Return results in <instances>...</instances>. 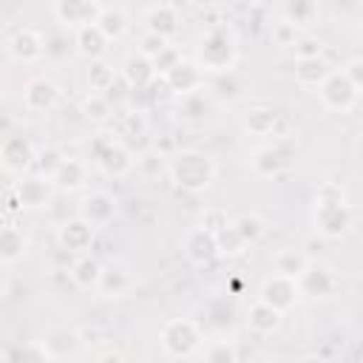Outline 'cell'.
<instances>
[{
  "mask_svg": "<svg viewBox=\"0 0 363 363\" xmlns=\"http://www.w3.org/2000/svg\"><path fill=\"white\" fill-rule=\"evenodd\" d=\"M96 26H99V31L113 43V40H119V37H125L128 34V14H125V9H119V6H105L102 9V14H99V20H96Z\"/></svg>",
  "mask_w": 363,
  "mask_h": 363,
  "instance_id": "34",
  "label": "cell"
},
{
  "mask_svg": "<svg viewBox=\"0 0 363 363\" xmlns=\"http://www.w3.org/2000/svg\"><path fill=\"white\" fill-rule=\"evenodd\" d=\"M14 193H17V199L23 201V207H28V210H37V207H45L48 201H51V196H54V182L51 179H45V176H40V173H31V176H20L14 184Z\"/></svg>",
  "mask_w": 363,
  "mask_h": 363,
  "instance_id": "16",
  "label": "cell"
},
{
  "mask_svg": "<svg viewBox=\"0 0 363 363\" xmlns=\"http://www.w3.org/2000/svg\"><path fill=\"white\" fill-rule=\"evenodd\" d=\"M199 224H201L204 230H210L213 235H218V233H221L224 227H230L233 221L227 218V213H224V210H218V207H210V210H204V213H201V221H199Z\"/></svg>",
  "mask_w": 363,
  "mask_h": 363,
  "instance_id": "47",
  "label": "cell"
},
{
  "mask_svg": "<svg viewBox=\"0 0 363 363\" xmlns=\"http://www.w3.org/2000/svg\"><path fill=\"white\" fill-rule=\"evenodd\" d=\"M164 82H167V88H170V94H173L176 99L207 88V85H204V68H201L196 60H182L170 74H164Z\"/></svg>",
  "mask_w": 363,
  "mask_h": 363,
  "instance_id": "12",
  "label": "cell"
},
{
  "mask_svg": "<svg viewBox=\"0 0 363 363\" xmlns=\"http://www.w3.org/2000/svg\"><path fill=\"white\" fill-rule=\"evenodd\" d=\"M167 162H170V156H167L164 150H159V147H145V150L136 156V170H139L142 176L153 179V176H159L162 170L167 173Z\"/></svg>",
  "mask_w": 363,
  "mask_h": 363,
  "instance_id": "38",
  "label": "cell"
},
{
  "mask_svg": "<svg viewBox=\"0 0 363 363\" xmlns=\"http://www.w3.org/2000/svg\"><path fill=\"white\" fill-rule=\"evenodd\" d=\"M108 45H111V40L99 31L96 23H94V26H82L79 31H74V51H77L82 60H88V62H99V60L105 57Z\"/></svg>",
  "mask_w": 363,
  "mask_h": 363,
  "instance_id": "22",
  "label": "cell"
},
{
  "mask_svg": "<svg viewBox=\"0 0 363 363\" xmlns=\"http://www.w3.org/2000/svg\"><path fill=\"white\" fill-rule=\"evenodd\" d=\"M337 289V278L329 267L323 264H309L306 272L298 278V292L301 298H312V301H323Z\"/></svg>",
  "mask_w": 363,
  "mask_h": 363,
  "instance_id": "15",
  "label": "cell"
},
{
  "mask_svg": "<svg viewBox=\"0 0 363 363\" xmlns=\"http://www.w3.org/2000/svg\"><path fill=\"white\" fill-rule=\"evenodd\" d=\"M122 79L130 85V88H150L156 79H159V74H156V65H153V60H147L145 54H130L125 62H122Z\"/></svg>",
  "mask_w": 363,
  "mask_h": 363,
  "instance_id": "24",
  "label": "cell"
},
{
  "mask_svg": "<svg viewBox=\"0 0 363 363\" xmlns=\"http://www.w3.org/2000/svg\"><path fill=\"white\" fill-rule=\"evenodd\" d=\"M79 111H82V116H85L88 122H94V125H111V119H113V113H116L113 102H111L105 94H94V91H88V94L82 96Z\"/></svg>",
  "mask_w": 363,
  "mask_h": 363,
  "instance_id": "31",
  "label": "cell"
},
{
  "mask_svg": "<svg viewBox=\"0 0 363 363\" xmlns=\"http://www.w3.org/2000/svg\"><path fill=\"white\" fill-rule=\"evenodd\" d=\"M269 37H272V43L275 45H281V48H295L298 45V40H301V28H295L289 20H278V23H272V28H269Z\"/></svg>",
  "mask_w": 363,
  "mask_h": 363,
  "instance_id": "42",
  "label": "cell"
},
{
  "mask_svg": "<svg viewBox=\"0 0 363 363\" xmlns=\"http://www.w3.org/2000/svg\"><path fill=\"white\" fill-rule=\"evenodd\" d=\"M216 241H218V252L227 255V258H235V255H241V252L247 250V241L238 235V230H235L233 224L224 227V230L216 235Z\"/></svg>",
  "mask_w": 363,
  "mask_h": 363,
  "instance_id": "41",
  "label": "cell"
},
{
  "mask_svg": "<svg viewBox=\"0 0 363 363\" xmlns=\"http://www.w3.org/2000/svg\"><path fill=\"white\" fill-rule=\"evenodd\" d=\"M0 162L9 173H26L37 164V150L26 136H6L0 145Z\"/></svg>",
  "mask_w": 363,
  "mask_h": 363,
  "instance_id": "13",
  "label": "cell"
},
{
  "mask_svg": "<svg viewBox=\"0 0 363 363\" xmlns=\"http://www.w3.org/2000/svg\"><path fill=\"white\" fill-rule=\"evenodd\" d=\"M26 252H28V235H26L20 227L6 224L3 233H0V261H3L6 267H11V264H17Z\"/></svg>",
  "mask_w": 363,
  "mask_h": 363,
  "instance_id": "29",
  "label": "cell"
},
{
  "mask_svg": "<svg viewBox=\"0 0 363 363\" xmlns=\"http://www.w3.org/2000/svg\"><path fill=\"white\" fill-rule=\"evenodd\" d=\"M315 57H323V43L318 37L303 34L295 45V60H315Z\"/></svg>",
  "mask_w": 363,
  "mask_h": 363,
  "instance_id": "48",
  "label": "cell"
},
{
  "mask_svg": "<svg viewBox=\"0 0 363 363\" xmlns=\"http://www.w3.org/2000/svg\"><path fill=\"white\" fill-rule=\"evenodd\" d=\"M204 363H238V349L233 346V340H210L204 349Z\"/></svg>",
  "mask_w": 363,
  "mask_h": 363,
  "instance_id": "40",
  "label": "cell"
},
{
  "mask_svg": "<svg viewBox=\"0 0 363 363\" xmlns=\"http://www.w3.org/2000/svg\"><path fill=\"white\" fill-rule=\"evenodd\" d=\"M159 343H162L164 354L182 360V357H190L193 352L201 349L204 332H201V326H199L196 320H190V318H170V320H164L162 329H159Z\"/></svg>",
  "mask_w": 363,
  "mask_h": 363,
  "instance_id": "3",
  "label": "cell"
},
{
  "mask_svg": "<svg viewBox=\"0 0 363 363\" xmlns=\"http://www.w3.org/2000/svg\"><path fill=\"white\" fill-rule=\"evenodd\" d=\"M102 272H105V267L88 252V255H77V258H74V264H71V269H68V278H71L74 286H79V289H96L99 281H102Z\"/></svg>",
  "mask_w": 363,
  "mask_h": 363,
  "instance_id": "28",
  "label": "cell"
},
{
  "mask_svg": "<svg viewBox=\"0 0 363 363\" xmlns=\"http://www.w3.org/2000/svg\"><path fill=\"white\" fill-rule=\"evenodd\" d=\"M167 45H170V40H167V37H159V34H153V31H145V34L139 37V54H145L147 60H156Z\"/></svg>",
  "mask_w": 363,
  "mask_h": 363,
  "instance_id": "45",
  "label": "cell"
},
{
  "mask_svg": "<svg viewBox=\"0 0 363 363\" xmlns=\"http://www.w3.org/2000/svg\"><path fill=\"white\" fill-rule=\"evenodd\" d=\"M96 363H125V354H122L119 349H105V352L96 357Z\"/></svg>",
  "mask_w": 363,
  "mask_h": 363,
  "instance_id": "51",
  "label": "cell"
},
{
  "mask_svg": "<svg viewBox=\"0 0 363 363\" xmlns=\"http://www.w3.org/2000/svg\"><path fill=\"white\" fill-rule=\"evenodd\" d=\"M312 221L323 238H343L352 230V207L349 204H315Z\"/></svg>",
  "mask_w": 363,
  "mask_h": 363,
  "instance_id": "8",
  "label": "cell"
},
{
  "mask_svg": "<svg viewBox=\"0 0 363 363\" xmlns=\"http://www.w3.org/2000/svg\"><path fill=\"white\" fill-rule=\"evenodd\" d=\"M57 102H60V88H57V82H51V79H45V77H34V79L26 82V88H23V105H26L28 111L45 113V111H51Z\"/></svg>",
  "mask_w": 363,
  "mask_h": 363,
  "instance_id": "20",
  "label": "cell"
},
{
  "mask_svg": "<svg viewBox=\"0 0 363 363\" xmlns=\"http://www.w3.org/2000/svg\"><path fill=\"white\" fill-rule=\"evenodd\" d=\"M315 204H346V190L340 182H323L315 193Z\"/></svg>",
  "mask_w": 363,
  "mask_h": 363,
  "instance_id": "44",
  "label": "cell"
},
{
  "mask_svg": "<svg viewBox=\"0 0 363 363\" xmlns=\"http://www.w3.org/2000/svg\"><path fill=\"white\" fill-rule=\"evenodd\" d=\"M292 74H295V82L298 85H303V88H320L323 79L332 74V68H329V62L323 57H315V60H295Z\"/></svg>",
  "mask_w": 363,
  "mask_h": 363,
  "instance_id": "30",
  "label": "cell"
},
{
  "mask_svg": "<svg viewBox=\"0 0 363 363\" xmlns=\"http://www.w3.org/2000/svg\"><path fill=\"white\" fill-rule=\"evenodd\" d=\"M309 264H312V261H309V255H306L303 250H292V247L278 250V252H275V258H272L275 272H278V275H286V278H295V281L306 272V267H309Z\"/></svg>",
  "mask_w": 363,
  "mask_h": 363,
  "instance_id": "32",
  "label": "cell"
},
{
  "mask_svg": "<svg viewBox=\"0 0 363 363\" xmlns=\"http://www.w3.org/2000/svg\"><path fill=\"white\" fill-rule=\"evenodd\" d=\"M298 298H301L298 281L295 278H286V275H278V272L267 275L264 284H261V289H258V301L275 306L278 312H289L298 303Z\"/></svg>",
  "mask_w": 363,
  "mask_h": 363,
  "instance_id": "9",
  "label": "cell"
},
{
  "mask_svg": "<svg viewBox=\"0 0 363 363\" xmlns=\"http://www.w3.org/2000/svg\"><path fill=\"white\" fill-rule=\"evenodd\" d=\"M213 94H210V88H201V91H196V94H187V96H179V102H176V113L184 119V122H204L207 116H210V111H213Z\"/></svg>",
  "mask_w": 363,
  "mask_h": 363,
  "instance_id": "26",
  "label": "cell"
},
{
  "mask_svg": "<svg viewBox=\"0 0 363 363\" xmlns=\"http://www.w3.org/2000/svg\"><path fill=\"white\" fill-rule=\"evenodd\" d=\"M51 182L60 193H77L88 184V164L77 156H65V162L60 164V170L54 173Z\"/></svg>",
  "mask_w": 363,
  "mask_h": 363,
  "instance_id": "25",
  "label": "cell"
},
{
  "mask_svg": "<svg viewBox=\"0 0 363 363\" xmlns=\"http://www.w3.org/2000/svg\"><path fill=\"white\" fill-rule=\"evenodd\" d=\"M62 162H65V156L57 147H45V150L37 153V173L45 176V179H54V173L60 170Z\"/></svg>",
  "mask_w": 363,
  "mask_h": 363,
  "instance_id": "43",
  "label": "cell"
},
{
  "mask_svg": "<svg viewBox=\"0 0 363 363\" xmlns=\"http://www.w3.org/2000/svg\"><path fill=\"white\" fill-rule=\"evenodd\" d=\"M281 320H284V312H278L275 306L264 303V301H252L250 309H247V326L255 332V335H272L281 329Z\"/></svg>",
  "mask_w": 363,
  "mask_h": 363,
  "instance_id": "27",
  "label": "cell"
},
{
  "mask_svg": "<svg viewBox=\"0 0 363 363\" xmlns=\"http://www.w3.org/2000/svg\"><path fill=\"white\" fill-rule=\"evenodd\" d=\"M116 79H119V74H116L105 60L91 62V68H88V91H94V94H108Z\"/></svg>",
  "mask_w": 363,
  "mask_h": 363,
  "instance_id": "37",
  "label": "cell"
},
{
  "mask_svg": "<svg viewBox=\"0 0 363 363\" xmlns=\"http://www.w3.org/2000/svg\"><path fill=\"white\" fill-rule=\"evenodd\" d=\"M82 343L85 340H82V335L77 329H51L40 340V349L45 352L48 360H71V357L79 354Z\"/></svg>",
  "mask_w": 363,
  "mask_h": 363,
  "instance_id": "17",
  "label": "cell"
},
{
  "mask_svg": "<svg viewBox=\"0 0 363 363\" xmlns=\"http://www.w3.org/2000/svg\"><path fill=\"white\" fill-rule=\"evenodd\" d=\"M108 130L113 133V139H116V142H122V145H128V147H130V142H136V139L147 136V119H145V113H142V111L122 108V111H116V113H113V119H111Z\"/></svg>",
  "mask_w": 363,
  "mask_h": 363,
  "instance_id": "18",
  "label": "cell"
},
{
  "mask_svg": "<svg viewBox=\"0 0 363 363\" xmlns=\"http://www.w3.org/2000/svg\"><path fill=\"white\" fill-rule=\"evenodd\" d=\"M292 145L286 142V139H278V142H272V145H264V147H258L252 156H250V164H252V170L258 173V176H264V179H272V176H281L289 164H292Z\"/></svg>",
  "mask_w": 363,
  "mask_h": 363,
  "instance_id": "5",
  "label": "cell"
},
{
  "mask_svg": "<svg viewBox=\"0 0 363 363\" xmlns=\"http://www.w3.org/2000/svg\"><path fill=\"white\" fill-rule=\"evenodd\" d=\"M216 159L199 147H182L167 162V179L184 193H201L216 182Z\"/></svg>",
  "mask_w": 363,
  "mask_h": 363,
  "instance_id": "1",
  "label": "cell"
},
{
  "mask_svg": "<svg viewBox=\"0 0 363 363\" xmlns=\"http://www.w3.org/2000/svg\"><path fill=\"white\" fill-rule=\"evenodd\" d=\"M320 6L315 0H289L284 3V20H289L295 28H306L318 20Z\"/></svg>",
  "mask_w": 363,
  "mask_h": 363,
  "instance_id": "35",
  "label": "cell"
},
{
  "mask_svg": "<svg viewBox=\"0 0 363 363\" xmlns=\"http://www.w3.org/2000/svg\"><path fill=\"white\" fill-rule=\"evenodd\" d=\"M102 9L105 6L99 0H57L51 6L57 23H62V26H68L74 31H79L82 26H94L99 20Z\"/></svg>",
  "mask_w": 363,
  "mask_h": 363,
  "instance_id": "7",
  "label": "cell"
},
{
  "mask_svg": "<svg viewBox=\"0 0 363 363\" xmlns=\"http://www.w3.org/2000/svg\"><path fill=\"white\" fill-rule=\"evenodd\" d=\"M318 96H320V105H323L326 111H332V113H346V111L354 108L360 91L349 82V77H346L343 68H340V71H332V74L323 79V85L318 88Z\"/></svg>",
  "mask_w": 363,
  "mask_h": 363,
  "instance_id": "4",
  "label": "cell"
},
{
  "mask_svg": "<svg viewBox=\"0 0 363 363\" xmlns=\"http://www.w3.org/2000/svg\"><path fill=\"white\" fill-rule=\"evenodd\" d=\"M196 62L204 68V74H227L235 71L238 62V40L230 23H213L201 40H199V51H196Z\"/></svg>",
  "mask_w": 363,
  "mask_h": 363,
  "instance_id": "2",
  "label": "cell"
},
{
  "mask_svg": "<svg viewBox=\"0 0 363 363\" xmlns=\"http://www.w3.org/2000/svg\"><path fill=\"white\" fill-rule=\"evenodd\" d=\"M96 167H99V173L102 176H108V179H125L133 167H136V156H133V150L128 147V145H122V142H111L96 159Z\"/></svg>",
  "mask_w": 363,
  "mask_h": 363,
  "instance_id": "14",
  "label": "cell"
},
{
  "mask_svg": "<svg viewBox=\"0 0 363 363\" xmlns=\"http://www.w3.org/2000/svg\"><path fill=\"white\" fill-rule=\"evenodd\" d=\"M6 51H9V57L17 60V62H37V60L45 54V40H43L40 31L23 26V28H17L14 34H9Z\"/></svg>",
  "mask_w": 363,
  "mask_h": 363,
  "instance_id": "11",
  "label": "cell"
},
{
  "mask_svg": "<svg viewBox=\"0 0 363 363\" xmlns=\"http://www.w3.org/2000/svg\"><path fill=\"white\" fill-rule=\"evenodd\" d=\"M79 216L88 224H94V227L111 224L113 216H116V199H113V193H108V190H91L79 201Z\"/></svg>",
  "mask_w": 363,
  "mask_h": 363,
  "instance_id": "19",
  "label": "cell"
},
{
  "mask_svg": "<svg viewBox=\"0 0 363 363\" xmlns=\"http://www.w3.org/2000/svg\"><path fill=\"white\" fill-rule=\"evenodd\" d=\"M343 74L349 77V82H352L357 91H363V57L349 60V62L343 65Z\"/></svg>",
  "mask_w": 363,
  "mask_h": 363,
  "instance_id": "49",
  "label": "cell"
},
{
  "mask_svg": "<svg viewBox=\"0 0 363 363\" xmlns=\"http://www.w3.org/2000/svg\"><path fill=\"white\" fill-rule=\"evenodd\" d=\"M94 238H96V227L88 224L82 216L65 218L57 227V244L71 255H88V250L94 247Z\"/></svg>",
  "mask_w": 363,
  "mask_h": 363,
  "instance_id": "6",
  "label": "cell"
},
{
  "mask_svg": "<svg viewBox=\"0 0 363 363\" xmlns=\"http://www.w3.org/2000/svg\"><path fill=\"white\" fill-rule=\"evenodd\" d=\"M182 60H184V57H182V51H179V48L170 43V45H167V48H164V51H162V54L153 60V65H156V74H159V77L170 74V71H173V68H176Z\"/></svg>",
  "mask_w": 363,
  "mask_h": 363,
  "instance_id": "46",
  "label": "cell"
},
{
  "mask_svg": "<svg viewBox=\"0 0 363 363\" xmlns=\"http://www.w3.org/2000/svg\"><path fill=\"white\" fill-rule=\"evenodd\" d=\"M278 122H281V113L275 105L269 102H255L250 105L244 113H241V128L252 136H269L278 130Z\"/></svg>",
  "mask_w": 363,
  "mask_h": 363,
  "instance_id": "21",
  "label": "cell"
},
{
  "mask_svg": "<svg viewBox=\"0 0 363 363\" xmlns=\"http://www.w3.org/2000/svg\"><path fill=\"white\" fill-rule=\"evenodd\" d=\"M20 210H23V201L17 199L14 187H9V190H6V213L11 216V213H20Z\"/></svg>",
  "mask_w": 363,
  "mask_h": 363,
  "instance_id": "50",
  "label": "cell"
},
{
  "mask_svg": "<svg viewBox=\"0 0 363 363\" xmlns=\"http://www.w3.org/2000/svg\"><path fill=\"white\" fill-rule=\"evenodd\" d=\"M298 363H326V360H323V357H318V354H303Z\"/></svg>",
  "mask_w": 363,
  "mask_h": 363,
  "instance_id": "52",
  "label": "cell"
},
{
  "mask_svg": "<svg viewBox=\"0 0 363 363\" xmlns=\"http://www.w3.org/2000/svg\"><path fill=\"white\" fill-rule=\"evenodd\" d=\"M128 284H130V278H128V272L122 267H105L96 292L105 295V298H119V295H125Z\"/></svg>",
  "mask_w": 363,
  "mask_h": 363,
  "instance_id": "39",
  "label": "cell"
},
{
  "mask_svg": "<svg viewBox=\"0 0 363 363\" xmlns=\"http://www.w3.org/2000/svg\"><path fill=\"white\" fill-rule=\"evenodd\" d=\"M233 227H235L238 235L247 241V247L258 244V241L264 238V233H267V224H264V218H261L258 213H241L238 218H233Z\"/></svg>",
  "mask_w": 363,
  "mask_h": 363,
  "instance_id": "36",
  "label": "cell"
},
{
  "mask_svg": "<svg viewBox=\"0 0 363 363\" xmlns=\"http://www.w3.org/2000/svg\"><path fill=\"white\" fill-rule=\"evenodd\" d=\"M210 94L213 99H221V102H235L241 94H244V79L235 74V71H227V74H216L210 79Z\"/></svg>",
  "mask_w": 363,
  "mask_h": 363,
  "instance_id": "33",
  "label": "cell"
},
{
  "mask_svg": "<svg viewBox=\"0 0 363 363\" xmlns=\"http://www.w3.org/2000/svg\"><path fill=\"white\" fill-rule=\"evenodd\" d=\"M184 255H187L190 264H196V267H210L213 261L221 258L216 235H213L210 230H204L201 224H196V227L187 230V235H184Z\"/></svg>",
  "mask_w": 363,
  "mask_h": 363,
  "instance_id": "10",
  "label": "cell"
},
{
  "mask_svg": "<svg viewBox=\"0 0 363 363\" xmlns=\"http://www.w3.org/2000/svg\"><path fill=\"white\" fill-rule=\"evenodd\" d=\"M179 23H182V17H179V9L173 3H156L145 11V31H153L159 37L170 40L179 31Z\"/></svg>",
  "mask_w": 363,
  "mask_h": 363,
  "instance_id": "23",
  "label": "cell"
}]
</instances>
